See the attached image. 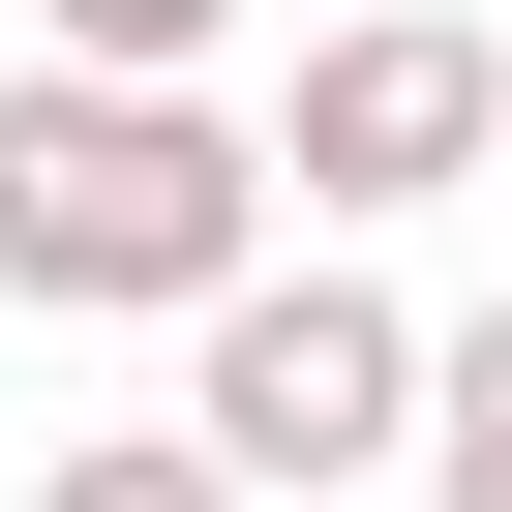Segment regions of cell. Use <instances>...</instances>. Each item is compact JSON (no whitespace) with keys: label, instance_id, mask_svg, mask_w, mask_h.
Segmentation results:
<instances>
[{"label":"cell","instance_id":"1","mask_svg":"<svg viewBox=\"0 0 512 512\" xmlns=\"http://www.w3.org/2000/svg\"><path fill=\"white\" fill-rule=\"evenodd\" d=\"M241 272H272V121L241 91H61V61H0V302L211 332Z\"/></svg>","mask_w":512,"mask_h":512},{"label":"cell","instance_id":"2","mask_svg":"<svg viewBox=\"0 0 512 512\" xmlns=\"http://www.w3.org/2000/svg\"><path fill=\"white\" fill-rule=\"evenodd\" d=\"M422 392H452V332L362 272V241H272V272L181 332V452H211L241 512H302V482H392V452H422Z\"/></svg>","mask_w":512,"mask_h":512},{"label":"cell","instance_id":"3","mask_svg":"<svg viewBox=\"0 0 512 512\" xmlns=\"http://www.w3.org/2000/svg\"><path fill=\"white\" fill-rule=\"evenodd\" d=\"M452 181H512V31H482V0H332L302 91H272V211L392 241V211H452Z\"/></svg>","mask_w":512,"mask_h":512},{"label":"cell","instance_id":"4","mask_svg":"<svg viewBox=\"0 0 512 512\" xmlns=\"http://www.w3.org/2000/svg\"><path fill=\"white\" fill-rule=\"evenodd\" d=\"M241 31H272V0H31V61H61V91H211Z\"/></svg>","mask_w":512,"mask_h":512},{"label":"cell","instance_id":"5","mask_svg":"<svg viewBox=\"0 0 512 512\" xmlns=\"http://www.w3.org/2000/svg\"><path fill=\"white\" fill-rule=\"evenodd\" d=\"M31 512H241V482H211L181 422H61V452H31Z\"/></svg>","mask_w":512,"mask_h":512},{"label":"cell","instance_id":"6","mask_svg":"<svg viewBox=\"0 0 512 512\" xmlns=\"http://www.w3.org/2000/svg\"><path fill=\"white\" fill-rule=\"evenodd\" d=\"M422 512H512V302H482L452 392H422Z\"/></svg>","mask_w":512,"mask_h":512}]
</instances>
